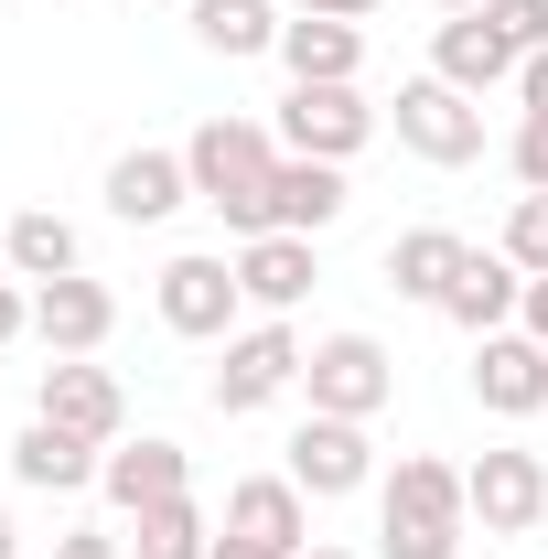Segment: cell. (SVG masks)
Here are the masks:
<instances>
[{
	"label": "cell",
	"instance_id": "obj_16",
	"mask_svg": "<svg viewBox=\"0 0 548 559\" xmlns=\"http://www.w3.org/2000/svg\"><path fill=\"white\" fill-rule=\"evenodd\" d=\"M33 334H44L55 355H97L108 334H119V301H108L86 270H75V280H44V290H33Z\"/></svg>",
	"mask_w": 548,
	"mask_h": 559
},
{
	"label": "cell",
	"instance_id": "obj_7",
	"mask_svg": "<svg viewBox=\"0 0 548 559\" xmlns=\"http://www.w3.org/2000/svg\"><path fill=\"white\" fill-rule=\"evenodd\" d=\"M463 506L484 516V538H527V527L548 516V463L505 441V452H484V463H463Z\"/></svg>",
	"mask_w": 548,
	"mask_h": 559
},
{
	"label": "cell",
	"instance_id": "obj_13",
	"mask_svg": "<svg viewBox=\"0 0 548 559\" xmlns=\"http://www.w3.org/2000/svg\"><path fill=\"white\" fill-rule=\"evenodd\" d=\"M226 538H248V549H270V559H301L312 549L301 485H290V474H248V485L226 495Z\"/></svg>",
	"mask_w": 548,
	"mask_h": 559
},
{
	"label": "cell",
	"instance_id": "obj_22",
	"mask_svg": "<svg viewBox=\"0 0 548 559\" xmlns=\"http://www.w3.org/2000/svg\"><path fill=\"white\" fill-rule=\"evenodd\" d=\"M452 270H463V237H452V226H409V237H388V290H398V301H430V312H441Z\"/></svg>",
	"mask_w": 548,
	"mask_h": 559
},
{
	"label": "cell",
	"instance_id": "obj_35",
	"mask_svg": "<svg viewBox=\"0 0 548 559\" xmlns=\"http://www.w3.org/2000/svg\"><path fill=\"white\" fill-rule=\"evenodd\" d=\"M0 559H22V538H11V516H0Z\"/></svg>",
	"mask_w": 548,
	"mask_h": 559
},
{
	"label": "cell",
	"instance_id": "obj_5",
	"mask_svg": "<svg viewBox=\"0 0 548 559\" xmlns=\"http://www.w3.org/2000/svg\"><path fill=\"white\" fill-rule=\"evenodd\" d=\"M398 140H409L419 162L463 173V162H484V97L441 86V75H409V86H398Z\"/></svg>",
	"mask_w": 548,
	"mask_h": 559
},
{
	"label": "cell",
	"instance_id": "obj_12",
	"mask_svg": "<svg viewBox=\"0 0 548 559\" xmlns=\"http://www.w3.org/2000/svg\"><path fill=\"white\" fill-rule=\"evenodd\" d=\"M97 485H108V506H119V516H151V506L194 495V463H183V441H108Z\"/></svg>",
	"mask_w": 548,
	"mask_h": 559
},
{
	"label": "cell",
	"instance_id": "obj_4",
	"mask_svg": "<svg viewBox=\"0 0 548 559\" xmlns=\"http://www.w3.org/2000/svg\"><path fill=\"white\" fill-rule=\"evenodd\" d=\"M301 334H290V323H248V334H226V366H215V409L226 419H248V409H270L279 388H301Z\"/></svg>",
	"mask_w": 548,
	"mask_h": 559
},
{
	"label": "cell",
	"instance_id": "obj_17",
	"mask_svg": "<svg viewBox=\"0 0 548 559\" xmlns=\"http://www.w3.org/2000/svg\"><path fill=\"white\" fill-rule=\"evenodd\" d=\"M172 205H194L183 151H119V162H108V215H119V226H162Z\"/></svg>",
	"mask_w": 548,
	"mask_h": 559
},
{
	"label": "cell",
	"instance_id": "obj_38",
	"mask_svg": "<svg viewBox=\"0 0 548 559\" xmlns=\"http://www.w3.org/2000/svg\"><path fill=\"white\" fill-rule=\"evenodd\" d=\"M0 248H11V215H0Z\"/></svg>",
	"mask_w": 548,
	"mask_h": 559
},
{
	"label": "cell",
	"instance_id": "obj_19",
	"mask_svg": "<svg viewBox=\"0 0 548 559\" xmlns=\"http://www.w3.org/2000/svg\"><path fill=\"white\" fill-rule=\"evenodd\" d=\"M279 66H290V86H355L366 33H355V22H323V11H301V22H279Z\"/></svg>",
	"mask_w": 548,
	"mask_h": 559
},
{
	"label": "cell",
	"instance_id": "obj_31",
	"mask_svg": "<svg viewBox=\"0 0 548 559\" xmlns=\"http://www.w3.org/2000/svg\"><path fill=\"white\" fill-rule=\"evenodd\" d=\"M11 334H33V301H22V290L0 280V345H11Z\"/></svg>",
	"mask_w": 548,
	"mask_h": 559
},
{
	"label": "cell",
	"instance_id": "obj_26",
	"mask_svg": "<svg viewBox=\"0 0 548 559\" xmlns=\"http://www.w3.org/2000/svg\"><path fill=\"white\" fill-rule=\"evenodd\" d=\"M505 259L527 280H548V194H516V215H505Z\"/></svg>",
	"mask_w": 548,
	"mask_h": 559
},
{
	"label": "cell",
	"instance_id": "obj_18",
	"mask_svg": "<svg viewBox=\"0 0 548 559\" xmlns=\"http://www.w3.org/2000/svg\"><path fill=\"white\" fill-rule=\"evenodd\" d=\"M334 215H344V162L279 151V173H270V237H323Z\"/></svg>",
	"mask_w": 548,
	"mask_h": 559
},
{
	"label": "cell",
	"instance_id": "obj_28",
	"mask_svg": "<svg viewBox=\"0 0 548 559\" xmlns=\"http://www.w3.org/2000/svg\"><path fill=\"white\" fill-rule=\"evenodd\" d=\"M505 162H516V183H527V194H548V119H516Z\"/></svg>",
	"mask_w": 548,
	"mask_h": 559
},
{
	"label": "cell",
	"instance_id": "obj_34",
	"mask_svg": "<svg viewBox=\"0 0 548 559\" xmlns=\"http://www.w3.org/2000/svg\"><path fill=\"white\" fill-rule=\"evenodd\" d=\"M215 559H270V549H248V538H215Z\"/></svg>",
	"mask_w": 548,
	"mask_h": 559
},
{
	"label": "cell",
	"instance_id": "obj_14",
	"mask_svg": "<svg viewBox=\"0 0 548 559\" xmlns=\"http://www.w3.org/2000/svg\"><path fill=\"white\" fill-rule=\"evenodd\" d=\"M516 66H527V55H516V44H505V33H495L484 11H452V22L430 33V75H441V86H463V97H484V86H505Z\"/></svg>",
	"mask_w": 548,
	"mask_h": 559
},
{
	"label": "cell",
	"instance_id": "obj_10",
	"mask_svg": "<svg viewBox=\"0 0 548 559\" xmlns=\"http://www.w3.org/2000/svg\"><path fill=\"white\" fill-rule=\"evenodd\" d=\"M366 474H377L366 419H323V409H312L301 430H290V485H301V495H355Z\"/></svg>",
	"mask_w": 548,
	"mask_h": 559
},
{
	"label": "cell",
	"instance_id": "obj_37",
	"mask_svg": "<svg viewBox=\"0 0 548 559\" xmlns=\"http://www.w3.org/2000/svg\"><path fill=\"white\" fill-rule=\"evenodd\" d=\"M441 11H484V0H441Z\"/></svg>",
	"mask_w": 548,
	"mask_h": 559
},
{
	"label": "cell",
	"instance_id": "obj_9",
	"mask_svg": "<svg viewBox=\"0 0 548 559\" xmlns=\"http://www.w3.org/2000/svg\"><path fill=\"white\" fill-rule=\"evenodd\" d=\"M237 259H162V323L172 334H194V345H226V323H237Z\"/></svg>",
	"mask_w": 548,
	"mask_h": 559
},
{
	"label": "cell",
	"instance_id": "obj_2",
	"mask_svg": "<svg viewBox=\"0 0 548 559\" xmlns=\"http://www.w3.org/2000/svg\"><path fill=\"white\" fill-rule=\"evenodd\" d=\"M463 474L452 463H430V452H409L388 485H377V538H388V559H452L463 549Z\"/></svg>",
	"mask_w": 548,
	"mask_h": 559
},
{
	"label": "cell",
	"instance_id": "obj_36",
	"mask_svg": "<svg viewBox=\"0 0 548 559\" xmlns=\"http://www.w3.org/2000/svg\"><path fill=\"white\" fill-rule=\"evenodd\" d=\"M301 559H355V549H301Z\"/></svg>",
	"mask_w": 548,
	"mask_h": 559
},
{
	"label": "cell",
	"instance_id": "obj_6",
	"mask_svg": "<svg viewBox=\"0 0 548 559\" xmlns=\"http://www.w3.org/2000/svg\"><path fill=\"white\" fill-rule=\"evenodd\" d=\"M366 140H377V108L355 86H290L279 97V151H301V162H355Z\"/></svg>",
	"mask_w": 548,
	"mask_h": 559
},
{
	"label": "cell",
	"instance_id": "obj_15",
	"mask_svg": "<svg viewBox=\"0 0 548 559\" xmlns=\"http://www.w3.org/2000/svg\"><path fill=\"white\" fill-rule=\"evenodd\" d=\"M516 301H527V270H516L505 248H463V270H452V290H441V312H452L474 345H484V334H505Z\"/></svg>",
	"mask_w": 548,
	"mask_h": 559
},
{
	"label": "cell",
	"instance_id": "obj_1",
	"mask_svg": "<svg viewBox=\"0 0 548 559\" xmlns=\"http://www.w3.org/2000/svg\"><path fill=\"white\" fill-rule=\"evenodd\" d=\"M183 173H194V205H215L237 237H270L279 130H259V119H205V130L183 140Z\"/></svg>",
	"mask_w": 548,
	"mask_h": 559
},
{
	"label": "cell",
	"instance_id": "obj_25",
	"mask_svg": "<svg viewBox=\"0 0 548 559\" xmlns=\"http://www.w3.org/2000/svg\"><path fill=\"white\" fill-rule=\"evenodd\" d=\"M130 559H215L205 516H194V495H172V506H151V516H130Z\"/></svg>",
	"mask_w": 548,
	"mask_h": 559
},
{
	"label": "cell",
	"instance_id": "obj_3",
	"mask_svg": "<svg viewBox=\"0 0 548 559\" xmlns=\"http://www.w3.org/2000/svg\"><path fill=\"white\" fill-rule=\"evenodd\" d=\"M301 388H312V409L323 419H377L398 399V366L377 334H323V345L301 355Z\"/></svg>",
	"mask_w": 548,
	"mask_h": 559
},
{
	"label": "cell",
	"instance_id": "obj_8",
	"mask_svg": "<svg viewBox=\"0 0 548 559\" xmlns=\"http://www.w3.org/2000/svg\"><path fill=\"white\" fill-rule=\"evenodd\" d=\"M33 399H44L33 419H55V430H75V441H97V452L130 430V399H119V377H108V366H86V355H55Z\"/></svg>",
	"mask_w": 548,
	"mask_h": 559
},
{
	"label": "cell",
	"instance_id": "obj_29",
	"mask_svg": "<svg viewBox=\"0 0 548 559\" xmlns=\"http://www.w3.org/2000/svg\"><path fill=\"white\" fill-rule=\"evenodd\" d=\"M516 97H527V119H548V55H527V66H516Z\"/></svg>",
	"mask_w": 548,
	"mask_h": 559
},
{
	"label": "cell",
	"instance_id": "obj_39",
	"mask_svg": "<svg viewBox=\"0 0 548 559\" xmlns=\"http://www.w3.org/2000/svg\"><path fill=\"white\" fill-rule=\"evenodd\" d=\"M183 11H194V0H183Z\"/></svg>",
	"mask_w": 548,
	"mask_h": 559
},
{
	"label": "cell",
	"instance_id": "obj_32",
	"mask_svg": "<svg viewBox=\"0 0 548 559\" xmlns=\"http://www.w3.org/2000/svg\"><path fill=\"white\" fill-rule=\"evenodd\" d=\"M290 11H323V22H366L377 0H290Z\"/></svg>",
	"mask_w": 548,
	"mask_h": 559
},
{
	"label": "cell",
	"instance_id": "obj_20",
	"mask_svg": "<svg viewBox=\"0 0 548 559\" xmlns=\"http://www.w3.org/2000/svg\"><path fill=\"white\" fill-rule=\"evenodd\" d=\"M97 463H108V452H97V441H75V430H55V419H33V430L11 441V474H22L33 495H75V485H97Z\"/></svg>",
	"mask_w": 548,
	"mask_h": 559
},
{
	"label": "cell",
	"instance_id": "obj_21",
	"mask_svg": "<svg viewBox=\"0 0 548 559\" xmlns=\"http://www.w3.org/2000/svg\"><path fill=\"white\" fill-rule=\"evenodd\" d=\"M312 280H323L312 270V237H248V248H237V290H248L259 312H290Z\"/></svg>",
	"mask_w": 548,
	"mask_h": 559
},
{
	"label": "cell",
	"instance_id": "obj_11",
	"mask_svg": "<svg viewBox=\"0 0 548 559\" xmlns=\"http://www.w3.org/2000/svg\"><path fill=\"white\" fill-rule=\"evenodd\" d=\"M474 399L495 419H538L548 409V345L538 334H484L474 345Z\"/></svg>",
	"mask_w": 548,
	"mask_h": 559
},
{
	"label": "cell",
	"instance_id": "obj_33",
	"mask_svg": "<svg viewBox=\"0 0 548 559\" xmlns=\"http://www.w3.org/2000/svg\"><path fill=\"white\" fill-rule=\"evenodd\" d=\"M516 312H527V334L548 345V280H527V301H516Z\"/></svg>",
	"mask_w": 548,
	"mask_h": 559
},
{
	"label": "cell",
	"instance_id": "obj_30",
	"mask_svg": "<svg viewBox=\"0 0 548 559\" xmlns=\"http://www.w3.org/2000/svg\"><path fill=\"white\" fill-rule=\"evenodd\" d=\"M55 559H130L119 538H97V527H75V538H55Z\"/></svg>",
	"mask_w": 548,
	"mask_h": 559
},
{
	"label": "cell",
	"instance_id": "obj_27",
	"mask_svg": "<svg viewBox=\"0 0 548 559\" xmlns=\"http://www.w3.org/2000/svg\"><path fill=\"white\" fill-rule=\"evenodd\" d=\"M484 22H495L516 55H548V0H484Z\"/></svg>",
	"mask_w": 548,
	"mask_h": 559
},
{
	"label": "cell",
	"instance_id": "obj_24",
	"mask_svg": "<svg viewBox=\"0 0 548 559\" xmlns=\"http://www.w3.org/2000/svg\"><path fill=\"white\" fill-rule=\"evenodd\" d=\"M0 259H11V280H33V290H44V280H75V226L55 205H22Z\"/></svg>",
	"mask_w": 548,
	"mask_h": 559
},
{
	"label": "cell",
	"instance_id": "obj_23",
	"mask_svg": "<svg viewBox=\"0 0 548 559\" xmlns=\"http://www.w3.org/2000/svg\"><path fill=\"white\" fill-rule=\"evenodd\" d=\"M194 44L205 55H279V0H194Z\"/></svg>",
	"mask_w": 548,
	"mask_h": 559
}]
</instances>
